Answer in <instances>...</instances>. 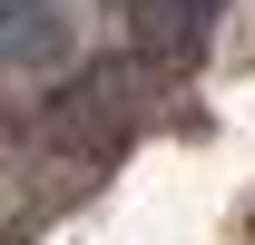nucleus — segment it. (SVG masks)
<instances>
[{
  "label": "nucleus",
  "mask_w": 255,
  "mask_h": 245,
  "mask_svg": "<svg viewBox=\"0 0 255 245\" xmlns=\"http://www.w3.org/2000/svg\"><path fill=\"white\" fill-rule=\"evenodd\" d=\"M206 20H216V0H147V30H157L167 49H196Z\"/></svg>",
  "instance_id": "1"
}]
</instances>
